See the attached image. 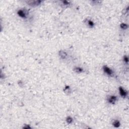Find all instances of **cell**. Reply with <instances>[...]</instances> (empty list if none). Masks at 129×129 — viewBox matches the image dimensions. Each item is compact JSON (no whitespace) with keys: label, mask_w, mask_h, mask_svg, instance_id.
Instances as JSON below:
<instances>
[{"label":"cell","mask_w":129,"mask_h":129,"mask_svg":"<svg viewBox=\"0 0 129 129\" xmlns=\"http://www.w3.org/2000/svg\"><path fill=\"white\" fill-rule=\"evenodd\" d=\"M18 16L24 20L28 19L29 17V13L26 9H20L17 12Z\"/></svg>","instance_id":"cell-1"},{"label":"cell","mask_w":129,"mask_h":129,"mask_svg":"<svg viewBox=\"0 0 129 129\" xmlns=\"http://www.w3.org/2000/svg\"><path fill=\"white\" fill-rule=\"evenodd\" d=\"M102 70L103 73L108 76L112 77L114 76V72L113 70L107 65H104L102 67Z\"/></svg>","instance_id":"cell-2"},{"label":"cell","mask_w":129,"mask_h":129,"mask_svg":"<svg viewBox=\"0 0 129 129\" xmlns=\"http://www.w3.org/2000/svg\"><path fill=\"white\" fill-rule=\"evenodd\" d=\"M107 100L109 104L114 105L117 103L118 101V97L115 95H109L107 96Z\"/></svg>","instance_id":"cell-3"},{"label":"cell","mask_w":129,"mask_h":129,"mask_svg":"<svg viewBox=\"0 0 129 129\" xmlns=\"http://www.w3.org/2000/svg\"><path fill=\"white\" fill-rule=\"evenodd\" d=\"M119 94L123 98H126L128 96V91L122 86H119L118 88Z\"/></svg>","instance_id":"cell-4"},{"label":"cell","mask_w":129,"mask_h":129,"mask_svg":"<svg viewBox=\"0 0 129 129\" xmlns=\"http://www.w3.org/2000/svg\"><path fill=\"white\" fill-rule=\"evenodd\" d=\"M84 22L85 25L89 27L90 28H94L95 24L94 22L90 18H86L84 20Z\"/></svg>","instance_id":"cell-5"},{"label":"cell","mask_w":129,"mask_h":129,"mask_svg":"<svg viewBox=\"0 0 129 129\" xmlns=\"http://www.w3.org/2000/svg\"><path fill=\"white\" fill-rule=\"evenodd\" d=\"M26 3L31 7H36L39 6L42 3V1H38H38H26Z\"/></svg>","instance_id":"cell-6"},{"label":"cell","mask_w":129,"mask_h":129,"mask_svg":"<svg viewBox=\"0 0 129 129\" xmlns=\"http://www.w3.org/2000/svg\"><path fill=\"white\" fill-rule=\"evenodd\" d=\"M59 56L61 59L65 60L68 58V54L65 50H61L59 53Z\"/></svg>","instance_id":"cell-7"},{"label":"cell","mask_w":129,"mask_h":129,"mask_svg":"<svg viewBox=\"0 0 129 129\" xmlns=\"http://www.w3.org/2000/svg\"><path fill=\"white\" fill-rule=\"evenodd\" d=\"M112 125L113 127L116 128H118L121 127V123L120 121H119L118 119H113L112 121Z\"/></svg>","instance_id":"cell-8"},{"label":"cell","mask_w":129,"mask_h":129,"mask_svg":"<svg viewBox=\"0 0 129 129\" xmlns=\"http://www.w3.org/2000/svg\"><path fill=\"white\" fill-rule=\"evenodd\" d=\"M73 71L76 73L81 74V73H82L83 72H84V69L81 67L76 66L73 68Z\"/></svg>","instance_id":"cell-9"},{"label":"cell","mask_w":129,"mask_h":129,"mask_svg":"<svg viewBox=\"0 0 129 129\" xmlns=\"http://www.w3.org/2000/svg\"><path fill=\"white\" fill-rule=\"evenodd\" d=\"M129 25L128 24L126 23H122L119 25V28L122 30H126L128 29Z\"/></svg>","instance_id":"cell-10"},{"label":"cell","mask_w":129,"mask_h":129,"mask_svg":"<svg viewBox=\"0 0 129 129\" xmlns=\"http://www.w3.org/2000/svg\"><path fill=\"white\" fill-rule=\"evenodd\" d=\"M64 92L66 94H69L70 93H71V89L70 88V87L69 86L66 85L64 87Z\"/></svg>","instance_id":"cell-11"},{"label":"cell","mask_w":129,"mask_h":129,"mask_svg":"<svg viewBox=\"0 0 129 129\" xmlns=\"http://www.w3.org/2000/svg\"><path fill=\"white\" fill-rule=\"evenodd\" d=\"M66 122L68 125H71V124H73L74 122V119L72 117L70 116H68L66 118Z\"/></svg>","instance_id":"cell-12"},{"label":"cell","mask_w":129,"mask_h":129,"mask_svg":"<svg viewBox=\"0 0 129 129\" xmlns=\"http://www.w3.org/2000/svg\"><path fill=\"white\" fill-rule=\"evenodd\" d=\"M123 62L124 63V64H129V57L127 55H124L123 57Z\"/></svg>","instance_id":"cell-13"},{"label":"cell","mask_w":129,"mask_h":129,"mask_svg":"<svg viewBox=\"0 0 129 129\" xmlns=\"http://www.w3.org/2000/svg\"><path fill=\"white\" fill-rule=\"evenodd\" d=\"M63 5H65V6H68L70 5L69 4V2L68 1H63Z\"/></svg>","instance_id":"cell-14"}]
</instances>
